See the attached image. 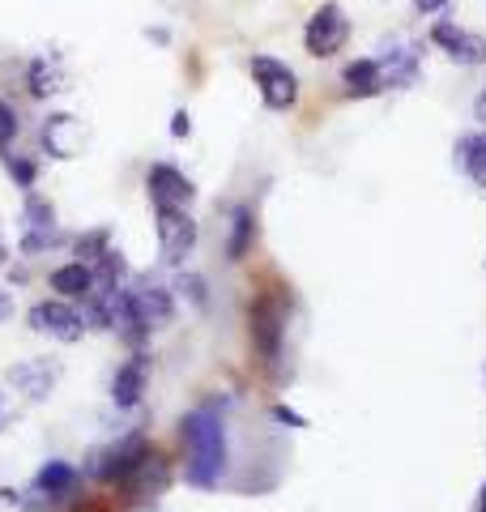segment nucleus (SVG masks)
Segmentation results:
<instances>
[{
  "mask_svg": "<svg viewBox=\"0 0 486 512\" xmlns=\"http://www.w3.org/2000/svg\"><path fill=\"white\" fill-rule=\"evenodd\" d=\"M184 436V478L201 491L222 487L226 466H231V448H226V414L218 402L192 406L180 419Z\"/></svg>",
  "mask_w": 486,
  "mask_h": 512,
  "instance_id": "obj_1",
  "label": "nucleus"
},
{
  "mask_svg": "<svg viewBox=\"0 0 486 512\" xmlns=\"http://www.w3.org/2000/svg\"><path fill=\"white\" fill-rule=\"evenodd\" d=\"M252 350L261 359L265 372H278V363L286 355V320H290V299L273 286L252 299Z\"/></svg>",
  "mask_w": 486,
  "mask_h": 512,
  "instance_id": "obj_2",
  "label": "nucleus"
},
{
  "mask_svg": "<svg viewBox=\"0 0 486 512\" xmlns=\"http://www.w3.org/2000/svg\"><path fill=\"white\" fill-rule=\"evenodd\" d=\"M77 487H81V474L69 466V461L52 457V461H47V466L35 474V483L22 491V500H18V504H22L26 512H56L60 504H69V500H73Z\"/></svg>",
  "mask_w": 486,
  "mask_h": 512,
  "instance_id": "obj_3",
  "label": "nucleus"
},
{
  "mask_svg": "<svg viewBox=\"0 0 486 512\" xmlns=\"http://www.w3.org/2000/svg\"><path fill=\"white\" fill-rule=\"evenodd\" d=\"M346 43H350V18H346L342 5H320L312 18H307V26H303V47H307V56L329 60V56L342 52Z\"/></svg>",
  "mask_w": 486,
  "mask_h": 512,
  "instance_id": "obj_4",
  "label": "nucleus"
},
{
  "mask_svg": "<svg viewBox=\"0 0 486 512\" xmlns=\"http://www.w3.org/2000/svg\"><path fill=\"white\" fill-rule=\"evenodd\" d=\"M252 82H256V94H261V103L269 111H290L299 103V77L282 60L252 56Z\"/></svg>",
  "mask_w": 486,
  "mask_h": 512,
  "instance_id": "obj_5",
  "label": "nucleus"
},
{
  "mask_svg": "<svg viewBox=\"0 0 486 512\" xmlns=\"http://www.w3.org/2000/svg\"><path fill=\"white\" fill-rule=\"evenodd\" d=\"M150 453H154L150 440H145L141 431H133V436H120L111 448H99V453L90 457V474L99 478V483H124Z\"/></svg>",
  "mask_w": 486,
  "mask_h": 512,
  "instance_id": "obj_6",
  "label": "nucleus"
},
{
  "mask_svg": "<svg viewBox=\"0 0 486 512\" xmlns=\"http://www.w3.org/2000/svg\"><path fill=\"white\" fill-rule=\"evenodd\" d=\"M26 325L35 333H47L56 342H81L86 338V316H81L69 299H43L26 312Z\"/></svg>",
  "mask_w": 486,
  "mask_h": 512,
  "instance_id": "obj_7",
  "label": "nucleus"
},
{
  "mask_svg": "<svg viewBox=\"0 0 486 512\" xmlns=\"http://www.w3.org/2000/svg\"><path fill=\"white\" fill-rule=\"evenodd\" d=\"M154 231H158V252L167 265H184L192 248H197V222L188 210H154Z\"/></svg>",
  "mask_w": 486,
  "mask_h": 512,
  "instance_id": "obj_8",
  "label": "nucleus"
},
{
  "mask_svg": "<svg viewBox=\"0 0 486 512\" xmlns=\"http://www.w3.org/2000/svg\"><path fill=\"white\" fill-rule=\"evenodd\" d=\"M380 77L384 90H410L423 77V43H405V39H388L380 47Z\"/></svg>",
  "mask_w": 486,
  "mask_h": 512,
  "instance_id": "obj_9",
  "label": "nucleus"
},
{
  "mask_svg": "<svg viewBox=\"0 0 486 512\" xmlns=\"http://www.w3.org/2000/svg\"><path fill=\"white\" fill-rule=\"evenodd\" d=\"M60 227H56V210L52 201H43L39 192H26V205H22V252L26 256H39L47 248L60 244Z\"/></svg>",
  "mask_w": 486,
  "mask_h": 512,
  "instance_id": "obj_10",
  "label": "nucleus"
},
{
  "mask_svg": "<svg viewBox=\"0 0 486 512\" xmlns=\"http://www.w3.org/2000/svg\"><path fill=\"white\" fill-rule=\"evenodd\" d=\"M145 192H150L154 210H188L192 197H197L192 180L171 163H154L150 171H145Z\"/></svg>",
  "mask_w": 486,
  "mask_h": 512,
  "instance_id": "obj_11",
  "label": "nucleus"
},
{
  "mask_svg": "<svg viewBox=\"0 0 486 512\" xmlns=\"http://www.w3.org/2000/svg\"><path fill=\"white\" fill-rule=\"evenodd\" d=\"M431 43L440 47L452 64H465V69H478V64H486V39L474 35V30L457 26L452 18H440L431 26Z\"/></svg>",
  "mask_w": 486,
  "mask_h": 512,
  "instance_id": "obj_12",
  "label": "nucleus"
},
{
  "mask_svg": "<svg viewBox=\"0 0 486 512\" xmlns=\"http://www.w3.org/2000/svg\"><path fill=\"white\" fill-rule=\"evenodd\" d=\"M60 376H64L60 359H26V363H13L5 372V380L26 397V402H47L52 389L60 384Z\"/></svg>",
  "mask_w": 486,
  "mask_h": 512,
  "instance_id": "obj_13",
  "label": "nucleus"
},
{
  "mask_svg": "<svg viewBox=\"0 0 486 512\" xmlns=\"http://www.w3.org/2000/svg\"><path fill=\"white\" fill-rule=\"evenodd\" d=\"M128 291V299H133V308H137V316L145 320V329H167L171 320H175V295L167 291L162 282H154V278H133L124 286Z\"/></svg>",
  "mask_w": 486,
  "mask_h": 512,
  "instance_id": "obj_14",
  "label": "nucleus"
},
{
  "mask_svg": "<svg viewBox=\"0 0 486 512\" xmlns=\"http://www.w3.org/2000/svg\"><path fill=\"white\" fill-rule=\"evenodd\" d=\"M81 141H86V128H81V120L69 116V111H52V116L39 124V146L52 158H77Z\"/></svg>",
  "mask_w": 486,
  "mask_h": 512,
  "instance_id": "obj_15",
  "label": "nucleus"
},
{
  "mask_svg": "<svg viewBox=\"0 0 486 512\" xmlns=\"http://www.w3.org/2000/svg\"><path fill=\"white\" fill-rule=\"evenodd\" d=\"M145 384H150V359L137 350V355L124 359L116 367V376H111V402L120 410H137L141 397H145Z\"/></svg>",
  "mask_w": 486,
  "mask_h": 512,
  "instance_id": "obj_16",
  "label": "nucleus"
},
{
  "mask_svg": "<svg viewBox=\"0 0 486 512\" xmlns=\"http://www.w3.org/2000/svg\"><path fill=\"white\" fill-rule=\"evenodd\" d=\"M342 86H346V99H376V94H384V77H380L376 56L350 60L342 69Z\"/></svg>",
  "mask_w": 486,
  "mask_h": 512,
  "instance_id": "obj_17",
  "label": "nucleus"
},
{
  "mask_svg": "<svg viewBox=\"0 0 486 512\" xmlns=\"http://www.w3.org/2000/svg\"><path fill=\"white\" fill-rule=\"evenodd\" d=\"M167 478H171L167 461H162L158 453H150L133 474L124 478L120 487H128V495H137V500H150V495H162V491H167Z\"/></svg>",
  "mask_w": 486,
  "mask_h": 512,
  "instance_id": "obj_18",
  "label": "nucleus"
},
{
  "mask_svg": "<svg viewBox=\"0 0 486 512\" xmlns=\"http://www.w3.org/2000/svg\"><path fill=\"white\" fill-rule=\"evenodd\" d=\"M47 286L56 291V299H86L94 291V269L86 261H69V265H60L52 269V278H47Z\"/></svg>",
  "mask_w": 486,
  "mask_h": 512,
  "instance_id": "obj_19",
  "label": "nucleus"
},
{
  "mask_svg": "<svg viewBox=\"0 0 486 512\" xmlns=\"http://www.w3.org/2000/svg\"><path fill=\"white\" fill-rule=\"evenodd\" d=\"M457 167L469 175V184L486 192V128L457 137Z\"/></svg>",
  "mask_w": 486,
  "mask_h": 512,
  "instance_id": "obj_20",
  "label": "nucleus"
},
{
  "mask_svg": "<svg viewBox=\"0 0 486 512\" xmlns=\"http://www.w3.org/2000/svg\"><path fill=\"white\" fill-rule=\"evenodd\" d=\"M256 248V214L252 205H235L231 227H226V261H243Z\"/></svg>",
  "mask_w": 486,
  "mask_h": 512,
  "instance_id": "obj_21",
  "label": "nucleus"
},
{
  "mask_svg": "<svg viewBox=\"0 0 486 512\" xmlns=\"http://www.w3.org/2000/svg\"><path fill=\"white\" fill-rule=\"evenodd\" d=\"M26 90H30V99H47V94L64 90L60 64L52 56H35V60H30V69H26Z\"/></svg>",
  "mask_w": 486,
  "mask_h": 512,
  "instance_id": "obj_22",
  "label": "nucleus"
},
{
  "mask_svg": "<svg viewBox=\"0 0 486 512\" xmlns=\"http://www.w3.org/2000/svg\"><path fill=\"white\" fill-rule=\"evenodd\" d=\"M0 163H5V171H9V180L18 184L22 192H35V180H39V167L30 163L26 154H18V150H0Z\"/></svg>",
  "mask_w": 486,
  "mask_h": 512,
  "instance_id": "obj_23",
  "label": "nucleus"
},
{
  "mask_svg": "<svg viewBox=\"0 0 486 512\" xmlns=\"http://www.w3.org/2000/svg\"><path fill=\"white\" fill-rule=\"evenodd\" d=\"M111 248V235L107 231H90V235H77V256H81V261H86V265H94V261H99V256Z\"/></svg>",
  "mask_w": 486,
  "mask_h": 512,
  "instance_id": "obj_24",
  "label": "nucleus"
},
{
  "mask_svg": "<svg viewBox=\"0 0 486 512\" xmlns=\"http://www.w3.org/2000/svg\"><path fill=\"white\" fill-rule=\"evenodd\" d=\"M18 111H13L5 99H0V150H9L13 141H18Z\"/></svg>",
  "mask_w": 486,
  "mask_h": 512,
  "instance_id": "obj_25",
  "label": "nucleus"
},
{
  "mask_svg": "<svg viewBox=\"0 0 486 512\" xmlns=\"http://www.w3.org/2000/svg\"><path fill=\"white\" fill-rule=\"evenodd\" d=\"M180 291H184V295H192V303H197V308H205V303H209L205 278H197V274H184V278H180Z\"/></svg>",
  "mask_w": 486,
  "mask_h": 512,
  "instance_id": "obj_26",
  "label": "nucleus"
},
{
  "mask_svg": "<svg viewBox=\"0 0 486 512\" xmlns=\"http://www.w3.org/2000/svg\"><path fill=\"white\" fill-rule=\"evenodd\" d=\"M452 0H414V13H423V18H435V13H448Z\"/></svg>",
  "mask_w": 486,
  "mask_h": 512,
  "instance_id": "obj_27",
  "label": "nucleus"
},
{
  "mask_svg": "<svg viewBox=\"0 0 486 512\" xmlns=\"http://www.w3.org/2000/svg\"><path fill=\"white\" fill-rule=\"evenodd\" d=\"M192 133V116H188V111H175V116H171V137H188Z\"/></svg>",
  "mask_w": 486,
  "mask_h": 512,
  "instance_id": "obj_28",
  "label": "nucleus"
},
{
  "mask_svg": "<svg viewBox=\"0 0 486 512\" xmlns=\"http://www.w3.org/2000/svg\"><path fill=\"white\" fill-rule=\"evenodd\" d=\"M273 414H278V419H282V423H290V427H303V419H299V414H295V410H286V406H278V410H273Z\"/></svg>",
  "mask_w": 486,
  "mask_h": 512,
  "instance_id": "obj_29",
  "label": "nucleus"
},
{
  "mask_svg": "<svg viewBox=\"0 0 486 512\" xmlns=\"http://www.w3.org/2000/svg\"><path fill=\"white\" fill-rule=\"evenodd\" d=\"M474 120H478V124L486 128V90H482L478 99H474Z\"/></svg>",
  "mask_w": 486,
  "mask_h": 512,
  "instance_id": "obj_30",
  "label": "nucleus"
},
{
  "mask_svg": "<svg viewBox=\"0 0 486 512\" xmlns=\"http://www.w3.org/2000/svg\"><path fill=\"white\" fill-rule=\"evenodd\" d=\"M9 312H13V299H9L5 291H0V320H9Z\"/></svg>",
  "mask_w": 486,
  "mask_h": 512,
  "instance_id": "obj_31",
  "label": "nucleus"
},
{
  "mask_svg": "<svg viewBox=\"0 0 486 512\" xmlns=\"http://www.w3.org/2000/svg\"><path fill=\"white\" fill-rule=\"evenodd\" d=\"M5 419H9V402H5V389H0V427H5Z\"/></svg>",
  "mask_w": 486,
  "mask_h": 512,
  "instance_id": "obj_32",
  "label": "nucleus"
},
{
  "mask_svg": "<svg viewBox=\"0 0 486 512\" xmlns=\"http://www.w3.org/2000/svg\"><path fill=\"white\" fill-rule=\"evenodd\" d=\"M478 512H486V483H482V491H478Z\"/></svg>",
  "mask_w": 486,
  "mask_h": 512,
  "instance_id": "obj_33",
  "label": "nucleus"
},
{
  "mask_svg": "<svg viewBox=\"0 0 486 512\" xmlns=\"http://www.w3.org/2000/svg\"><path fill=\"white\" fill-rule=\"evenodd\" d=\"M0 265H5V248H0Z\"/></svg>",
  "mask_w": 486,
  "mask_h": 512,
  "instance_id": "obj_34",
  "label": "nucleus"
}]
</instances>
